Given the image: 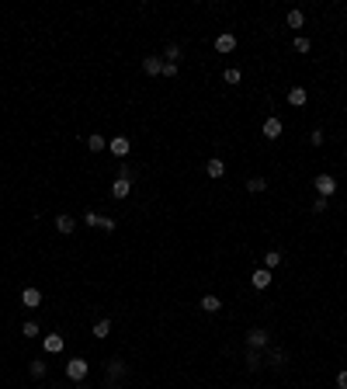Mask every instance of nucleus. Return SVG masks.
Returning <instances> with one entry per match:
<instances>
[{"label":"nucleus","instance_id":"nucleus-2","mask_svg":"<svg viewBox=\"0 0 347 389\" xmlns=\"http://www.w3.org/2000/svg\"><path fill=\"white\" fill-rule=\"evenodd\" d=\"M66 375H70L73 382H80V379L87 375V362H83V358H73V362H66Z\"/></svg>","mask_w":347,"mask_h":389},{"label":"nucleus","instance_id":"nucleus-30","mask_svg":"<svg viewBox=\"0 0 347 389\" xmlns=\"http://www.w3.org/2000/svg\"><path fill=\"white\" fill-rule=\"evenodd\" d=\"M337 386H340V389H347V372H340V375H337Z\"/></svg>","mask_w":347,"mask_h":389},{"label":"nucleus","instance_id":"nucleus-25","mask_svg":"<svg viewBox=\"0 0 347 389\" xmlns=\"http://www.w3.org/2000/svg\"><path fill=\"white\" fill-rule=\"evenodd\" d=\"M32 375L42 379V375H45V362H32Z\"/></svg>","mask_w":347,"mask_h":389},{"label":"nucleus","instance_id":"nucleus-10","mask_svg":"<svg viewBox=\"0 0 347 389\" xmlns=\"http://www.w3.org/2000/svg\"><path fill=\"white\" fill-rule=\"evenodd\" d=\"M268 341H271L268 330H250V334H247V344H250V348H264Z\"/></svg>","mask_w":347,"mask_h":389},{"label":"nucleus","instance_id":"nucleus-31","mask_svg":"<svg viewBox=\"0 0 347 389\" xmlns=\"http://www.w3.org/2000/svg\"><path fill=\"white\" fill-rule=\"evenodd\" d=\"M80 389H87V386H80Z\"/></svg>","mask_w":347,"mask_h":389},{"label":"nucleus","instance_id":"nucleus-4","mask_svg":"<svg viewBox=\"0 0 347 389\" xmlns=\"http://www.w3.org/2000/svg\"><path fill=\"white\" fill-rule=\"evenodd\" d=\"M271 278H274V274H271L268 268H261V271H253V274H250V285H253V289H268Z\"/></svg>","mask_w":347,"mask_h":389},{"label":"nucleus","instance_id":"nucleus-9","mask_svg":"<svg viewBox=\"0 0 347 389\" xmlns=\"http://www.w3.org/2000/svg\"><path fill=\"white\" fill-rule=\"evenodd\" d=\"M129 188H132V181H129V177H115L111 194H115V198H125V194H129Z\"/></svg>","mask_w":347,"mask_h":389},{"label":"nucleus","instance_id":"nucleus-14","mask_svg":"<svg viewBox=\"0 0 347 389\" xmlns=\"http://www.w3.org/2000/svg\"><path fill=\"white\" fill-rule=\"evenodd\" d=\"M264 136H268V139L281 136V122H278V118H268V122H264Z\"/></svg>","mask_w":347,"mask_h":389},{"label":"nucleus","instance_id":"nucleus-19","mask_svg":"<svg viewBox=\"0 0 347 389\" xmlns=\"http://www.w3.org/2000/svg\"><path fill=\"white\" fill-rule=\"evenodd\" d=\"M264 264H268V271H271V268H278V264H281V251H268V254H264Z\"/></svg>","mask_w":347,"mask_h":389},{"label":"nucleus","instance_id":"nucleus-24","mask_svg":"<svg viewBox=\"0 0 347 389\" xmlns=\"http://www.w3.org/2000/svg\"><path fill=\"white\" fill-rule=\"evenodd\" d=\"M240 80H243L240 70H226V84H240Z\"/></svg>","mask_w":347,"mask_h":389},{"label":"nucleus","instance_id":"nucleus-20","mask_svg":"<svg viewBox=\"0 0 347 389\" xmlns=\"http://www.w3.org/2000/svg\"><path fill=\"white\" fill-rule=\"evenodd\" d=\"M247 188H250L253 194H257V191H268V181H264V177H250V181H247Z\"/></svg>","mask_w":347,"mask_h":389},{"label":"nucleus","instance_id":"nucleus-7","mask_svg":"<svg viewBox=\"0 0 347 389\" xmlns=\"http://www.w3.org/2000/svg\"><path fill=\"white\" fill-rule=\"evenodd\" d=\"M215 49H219V52H233V49H236V35H229V32H222V35L215 39Z\"/></svg>","mask_w":347,"mask_h":389},{"label":"nucleus","instance_id":"nucleus-26","mask_svg":"<svg viewBox=\"0 0 347 389\" xmlns=\"http://www.w3.org/2000/svg\"><path fill=\"white\" fill-rule=\"evenodd\" d=\"M163 56H167V63H177V56H181V49H177V45H170V49H167Z\"/></svg>","mask_w":347,"mask_h":389},{"label":"nucleus","instance_id":"nucleus-23","mask_svg":"<svg viewBox=\"0 0 347 389\" xmlns=\"http://www.w3.org/2000/svg\"><path fill=\"white\" fill-rule=\"evenodd\" d=\"M312 49V42L309 39H295V52H309Z\"/></svg>","mask_w":347,"mask_h":389},{"label":"nucleus","instance_id":"nucleus-29","mask_svg":"<svg viewBox=\"0 0 347 389\" xmlns=\"http://www.w3.org/2000/svg\"><path fill=\"white\" fill-rule=\"evenodd\" d=\"M97 219H101L97 212H87V215H83V223H87V226H97Z\"/></svg>","mask_w":347,"mask_h":389},{"label":"nucleus","instance_id":"nucleus-21","mask_svg":"<svg viewBox=\"0 0 347 389\" xmlns=\"http://www.w3.org/2000/svg\"><path fill=\"white\" fill-rule=\"evenodd\" d=\"M97 226H101V230H104V233H115V219H111V215H101V219H97Z\"/></svg>","mask_w":347,"mask_h":389},{"label":"nucleus","instance_id":"nucleus-8","mask_svg":"<svg viewBox=\"0 0 347 389\" xmlns=\"http://www.w3.org/2000/svg\"><path fill=\"white\" fill-rule=\"evenodd\" d=\"M42 348H45V354H59V351H63V337H59V334H49V337L42 341Z\"/></svg>","mask_w":347,"mask_h":389},{"label":"nucleus","instance_id":"nucleus-15","mask_svg":"<svg viewBox=\"0 0 347 389\" xmlns=\"http://www.w3.org/2000/svg\"><path fill=\"white\" fill-rule=\"evenodd\" d=\"M201 310H205V313H219V310H222L219 295H201Z\"/></svg>","mask_w":347,"mask_h":389},{"label":"nucleus","instance_id":"nucleus-3","mask_svg":"<svg viewBox=\"0 0 347 389\" xmlns=\"http://www.w3.org/2000/svg\"><path fill=\"white\" fill-rule=\"evenodd\" d=\"M108 150H111L115 156H129V150H132V143H129L125 136H115V139H108Z\"/></svg>","mask_w":347,"mask_h":389},{"label":"nucleus","instance_id":"nucleus-5","mask_svg":"<svg viewBox=\"0 0 347 389\" xmlns=\"http://www.w3.org/2000/svg\"><path fill=\"white\" fill-rule=\"evenodd\" d=\"M21 302H24L28 310H35V306H42V292L39 289H24L21 292Z\"/></svg>","mask_w":347,"mask_h":389},{"label":"nucleus","instance_id":"nucleus-16","mask_svg":"<svg viewBox=\"0 0 347 389\" xmlns=\"http://www.w3.org/2000/svg\"><path fill=\"white\" fill-rule=\"evenodd\" d=\"M108 334H111V320H97V323H94V337H97V341H104Z\"/></svg>","mask_w":347,"mask_h":389},{"label":"nucleus","instance_id":"nucleus-18","mask_svg":"<svg viewBox=\"0 0 347 389\" xmlns=\"http://www.w3.org/2000/svg\"><path fill=\"white\" fill-rule=\"evenodd\" d=\"M104 146H108V139H104V136H91V139H87V150H91V153L104 150Z\"/></svg>","mask_w":347,"mask_h":389},{"label":"nucleus","instance_id":"nucleus-11","mask_svg":"<svg viewBox=\"0 0 347 389\" xmlns=\"http://www.w3.org/2000/svg\"><path fill=\"white\" fill-rule=\"evenodd\" d=\"M73 226H77V219H73V215H56V230L59 233H73Z\"/></svg>","mask_w":347,"mask_h":389},{"label":"nucleus","instance_id":"nucleus-13","mask_svg":"<svg viewBox=\"0 0 347 389\" xmlns=\"http://www.w3.org/2000/svg\"><path fill=\"white\" fill-rule=\"evenodd\" d=\"M306 87H292L288 91V104H295V108H302V104H306Z\"/></svg>","mask_w":347,"mask_h":389},{"label":"nucleus","instance_id":"nucleus-6","mask_svg":"<svg viewBox=\"0 0 347 389\" xmlns=\"http://www.w3.org/2000/svg\"><path fill=\"white\" fill-rule=\"evenodd\" d=\"M142 70H146L150 77L163 73V59H160V56H146V59H142Z\"/></svg>","mask_w":347,"mask_h":389},{"label":"nucleus","instance_id":"nucleus-27","mask_svg":"<svg viewBox=\"0 0 347 389\" xmlns=\"http://www.w3.org/2000/svg\"><path fill=\"white\" fill-rule=\"evenodd\" d=\"M163 77H177V63H163Z\"/></svg>","mask_w":347,"mask_h":389},{"label":"nucleus","instance_id":"nucleus-12","mask_svg":"<svg viewBox=\"0 0 347 389\" xmlns=\"http://www.w3.org/2000/svg\"><path fill=\"white\" fill-rule=\"evenodd\" d=\"M205 171H209V177H222V174H226V163H222L219 156H212V160L205 163Z\"/></svg>","mask_w":347,"mask_h":389},{"label":"nucleus","instance_id":"nucleus-22","mask_svg":"<svg viewBox=\"0 0 347 389\" xmlns=\"http://www.w3.org/2000/svg\"><path fill=\"white\" fill-rule=\"evenodd\" d=\"M122 372H125V365H122V362H108V379H115V375H122Z\"/></svg>","mask_w":347,"mask_h":389},{"label":"nucleus","instance_id":"nucleus-17","mask_svg":"<svg viewBox=\"0 0 347 389\" xmlns=\"http://www.w3.org/2000/svg\"><path fill=\"white\" fill-rule=\"evenodd\" d=\"M288 28H302V24H306V14H302V11H288Z\"/></svg>","mask_w":347,"mask_h":389},{"label":"nucleus","instance_id":"nucleus-1","mask_svg":"<svg viewBox=\"0 0 347 389\" xmlns=\"http://www.w3.org/2000/svg\"><path fill=\"white\" fill-rule=\"evenodd\" d=\"M312 188H316L320 198H330V194L337 191V177H333V174H320L316 181H312Z\"/></svg>","mask_w":347,"mask_h":389},{"label":"nucleus","instance_id":"nucleus-28","mask_svg":"<svg viewBox=\"0 0 347 389\" xmlns=\"http://www.w3.org/2000/svg\"><path fill=\"white\" fill-rule=\"evenodd\" d=\"M39 334V323H24V337H35Z\"/></svg>","mask_w":347,"mask_h":389}]
</instances>
